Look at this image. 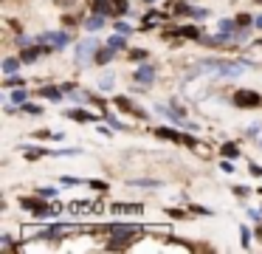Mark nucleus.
<instances>
[{
  "instance_id": "1",
  "label": "nucleus",
  "mask_w": 262,
  "mask_h": 254,
  "mask_svg": "<svg viewBox=\"0 0 262 254\" xmlns=\"http://www.w3.org/2000/svg\"><path fill=\"white\" fill-rule=\"evenodd\" d=\"M203 71H217V73H223V76H234V73H243V68L245 65H239V62H203Z\"/></svg>"
},
{
  "instance_id": "2",
  "label": "nucleus",
  "mask_w": 262,
  "mask_h": 254,
  "mask_svg": "<svg viewBox=\"0 0 262 254\" xmlns=\"http://www.w3.org/2000/svg\"><path fill=\"white\" fill-rule=\"evenodd\" d=\"M234 102H237L239 107H259L262 105L259 93H254V90H237V93H234Z\"/></svg>"
},
{
  "instance_id": "3",
  "label": "nucleus",
  "mask_w": 262,
  "mask_h": 254,
  "mask_svg": "<svg viewBox=\"0 0 262 254\" xmlns=\"http://www.w3.org/2000/svg\"><path fill=\"white\" fill-rule=\"evenodd\" d=\"M152 76H155V68L152 65H144V68H138V71H136V79H138V82H144V85L152 82Z\"/></svg>"
},
{
  "instance_id": "4",
  "label": "nucleus",
  "mask_w": 262,
  "mask_h": 254,
  "mask_svg": "<svg viewBox=\"0 0 262 254\" xmlns=\"http://www.w3.org/2000/svg\"><path fill=\"white\" fill-rule=\"evenodd\" d=\"M93 51H96V43H93V40H85V43L79 45V48H76V56H79L82 62L88 60V54H93Z\"/></svg>"
},
{
  "instance_id": "5",
  "label": "nucleus",
  "mask_w": 262,
  "mask_h": 254,
  "mask_svg": "<svg viewBox=\"0 0 262 254\" xmlns=\"http://www.w3.org/2000/svg\"><path fill=\"white\" fill-rule=\"evenodd\" d=\"M42 40H48V43H54V45L59 48V45H65V43H68V34H59V31H54V34H46Z\"/></svg>"
},
{
  "instance_id": "6",
  "label": "nucleus",
  "mask_w": 262,
  "mask_h": 254,
  "mask_svg": "<svg viewBox=\"0 0 262 254\" xmlns=\"http://www.w3.org/2000/svg\"><path fill=\"white\" fill-rule=\"evenodd\" d=\"M220 31H223V40H228V37H231V31H234V23L231 20H223L220 23Z\"/></svg>"
},
{
  "instance_id": "7",
  "label": "nucleus",
  "mask_w": 262,
  "mask_h": 254,
  "mask_svg": "<svg viewBox=\"0 0 262 254\" xmlns=\"http://www.w3.org/2000/svg\"><path fill=\"white\" fill-rule=\"evenodd\" d=\"M17 65H20V60H6V62H3V71L12 73V71H17Z\"/></svg>"
},
{
  "instance_id": "8",
  "label": "nucleus",
  "mask_w": 262,
  "mask_h": 254,
  "mask_svg": "<svg viewBox=\"0 0 262 254\" xmlns=\"http://www.w3.org/2000/svg\"><path fill=\"white\" fill-rule=\"evenodd\" d=\"M37 56H40V51L37 48H31V51H26L23 56H20V60H26V62H31V60H37Z\"/></svg>"
},
{
  "instance_id": "9",
  "label": "nucleus",
  "mask_w": 262,
  "mask_h": 254,
  "mask_svg": "<svg viewBox=\"0 0 262 254\" xmlns=\"http://www.w3.org/2000/svg\"><path fill=\"white\" fill-rule=\"evenodd\" d=\"M113 11H116V14H124V11H127V0H116Z\"/></svg>"
},
{
  "instance_id": "10",
  "label": "nucleus",
  "mask_w": 262,
  "mask_h": 254,
  "mask_svg": "<svg viewBox=\"0 0 262 254\" xmlns=\"http://www.w3.org/2000/svg\"><path fill=\"white\" fill-rule=\"evenodd\" d=\"M110 48H124V40H121V37H110Z\"/></svg>"
},
{
  "instance_id": "11",
  "label": "nucleus",
  "mask_w": 262,
  "mask_h": 254,
  "mask_svg": "<svg viewBox=\"0 0 262 254\" xmlns=\"http://www.w3.org/2000/svg\"><path fill=\"white\" fill-rule=\"evenodd\" d=\"M42 96H48V99H59V90L57 88H46V90H42Z\"/></svg>"
},
{
  "instance_id": "12",
  "label": "nucleus",
  "mask_w": 262,
  "mask_h": 254,
  "mask_svg": "<svg viewBox=\"0 0 262 254\" xmlns=\"http://www.w3.org/2000/svg\"><path fill=\"white\" fill-rule=\"evenodd\" d=\"M113 212H141V206H113Z\"/></svg>"
},
{
  "instance_id": "13",
  "label": "nucleus",
  "mask_w": 262,
  "mask_h": 254,
  "mask_svg": "<svg viewBox=\"0 0 262 254\" xmlns=\"http://www.w3.org/2000/svg\"><path fill=\"white\" fill-rule=\"evenodd\" d=\"M12 102H17V105H23V102H26V90H17V93L12 96Z\"/></svg>"
},
{
  "instance_id": "14",
  "label": "nucleus",
  "mask_w": 262,
  "mask_h": 254,
  "mask_svg": "<svg viewBox=\"0 0 262 254\" xmlns=\"http://www.w3.org/2000/svg\"><path fill=\"white\" fill-rule=\"evenodd\" d=\"M110 56H113V48H110V51H102V54H99V56H96V60H99V62H107V60H110Z\"/></svg>"
},
{
  "instance_id": "15",
  "label": "nucleus",
  "mask_w": 262,
  "mask_h": 254,
  "mask_svg": "<svg viewBox=\"0 0 262 254\" xmlns=\"http://www.w3.org/2000/svg\"><path fill=\"white\" fill-rule=\"evenodd\" d=\"M102 17H93V20H88V28H99V26H102Z\"/></svg>"
},
{
  "instance_id": "16",
  "label": "nucleus",
  "mask_w": 262,
  "mask_h": 254,
  "mask_svg": "<svg viewBox=\"0 0 262 254\" xmlns=\"http://www.w3.org/2000/svg\"><path fill=\"white\" fill-rule=\"evenodd\" d=\"M223 152H226V155H237V147H234V144H226V147H223Z\"/></svg>"
},
{
  "instance_id": "17",
  "label": "nucleus",
  "mask_w": 262,
  "mask_h": 254,
  "mask_svg": "<svg viewBox=\"0 0 262 254\" xmlns=\"http://www.w3.org/2000/svg\"><path fill=\"white\" fill-rule=\"evenodd\" d=\"M102 88H104V90L113 88V76H102Z\"/></svg>"
},
{
  "instance_id": "18",
  "label": "nucleus",
  "mask_w": 262,
  "mask_h": 254,
  "mask_svg": "<svg viewBox=\"0 0 262 254\" xmlns=\"http://www.w3.org/2000/svg\"><path fill=\"white\" fill-rule=\"evenodd\" d=\"M248 240H251V235H248V229L243 226V246H248Z\"/></svg>"
},
{
  "instance_id": "19",
  "label": "nucleus",
  "mask_w": 262,
  "mask_h": 254,
  "mask_svg": "<svg viewBox=\"0 0 262 254\" xmlns=\"http://www.w3.org/2000/svg\"><path fill=\"white\" fill-rule=\"evenodd\" d=\"M96 11H104V0H96Z\"/></svg>"
},
{
  "instance_id": "20",
  "label": "nucleus",
  "mask_w": 262,
  "mask_h": 254,
  "mask_svg": "<svg viewBox=\"0 0 262 254\" xmlns=\"http://www.w3.org/2000/svg\"><path fill=\"white\" fill-rule=\"evenodd\" d=\"M256 26H259V28H262V17H256Z\"/></svg>"
}]
</instances>
